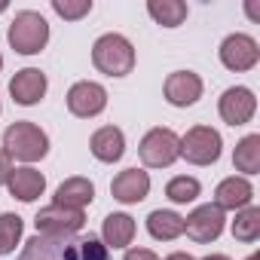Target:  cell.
<instances>
[{
	"instance_id": "cell-1",
	"label": "cell",
	"mask_w": 260,
	"mask_h": 260,
	"mask_svg": "<svg viewBox=\"0 0 260 260\" xmlns=\"http://www.w3.org/2000/svg\"><path fill=\"white\" fill-rule=\"evenodd\" d=\"M4 150L10 153V159L19 162H37L49 153V138L37 122L19 119L4 132Z\"/></svg>"
},
{
	"instance_id": "cell-2",
	"label": "cell",
	"mask_w": 260,
	"mask_h": 260,
	"mask_svg": "<svg viewBox=\"0 0 260 260\" xmlns=\"http://www.w3.org/2000/svg\"><path fill=\"white\" fill-rule=\"evenodd\" d=\"M92 64L107 77H125L135 68V46L122 34H101L92 46Z\"/></svg>"
},
{
	"instance_id": "cell-3",
	"label": "cell",
	"mask_w": 260,
	"mask_h": 260,
	"mask_svg": "<svg viewBox=\"0 0 260 260\" xmlns=\"http://www.w3.org/2000/svg\"><path fill=\"white\" fill-rule=\"evenodd\" d=\"M7 40H10V46L19 55H37L49 43V22L40 13H34V10H22L10 22Z\"/></svg>"
},
{
	"instance_id": "cell-4",
	"label": "cell",
	"mask_w": 260,
	"mask_h": 260,
	"mask_svg": "<svg viewBox=\"0 0 260 260\" xmlns=\"http://www.w3.org/2000/svg\"><path fill=\"white\" fill-rule=\"evenodd\" d=\"M138 156L147 169H169L178 156H181V138L172 132V128H150V132L141 138L138 144Z\"/></svg>"
},
{
	"instance_id": "cell-5",
	"label": "cell",
	"mask_w": 260,
	"mask_h": 260,
	"mask_svg": "<svg viewBox=\"0 0 260 260\" xmlns=\"http://www.w3.org/2000/svg\"><path fill=\"white\" fill-rule=\"evenodd\" d=\"M220 132L211 125H193L181 138V156L193 166H214L220 159Z\"/></svg>"
},
{
	"instance_id": "cell-6",
	"label": "cell",
	"mask_w": 260,
	"mask_h": 260,
	"mask_svg": "<svg viewBox=\"0 0 260 260\" xmlns=\"http://www.w3.org/2000/svg\"><path fill=\"white\" fill-rule=\"evenodd\" d=\"M83 223H86V214L83 211L61 208V205H46L34 217L37 236H74V233L83 230Z\"/></svg>"
},
{
	"instance_id": "cell-7",
	"label": "cell",
	"mask_w": 260,
	"mask_h": 260,
	"mask_svg": "<svg viewBox=\"0 0 260 260\" xmlns=\"http://www.w3.org/2000/svg\"><path fill=\"white\" fill-rule=\"evenodd\" d=\"M107 107V89L92 80H80L68 89V110L80 119H92Z\"/></svg>"
},
{
	"instance_id": "cell-8",
	"label": "cell",
	"mask_w": 260,
	"mask_h": 260,
	"mask_svg": "<svg viewBox=\"0 0 260 260\" xmlns=\"http://www.w3.org/2000/svg\"><path fill=\"white\" fill-rule=\"evenodd\" d=\"M220 64L226 71H251L257 61H260V49H257V40L248 37V34H230L223 43H220Z\"/></svg>"
},
{
	"instance_id": "cell-9",
	"label": "cell",
	"mask_w": 260,
	"mask_h": 260,
	"mask_svg": "<svg viewBox=\"0 0 260 260\" xmlns=\"http://www.w3.org/2000/svg\"><path fill=\"white\" fill-rule=\"evenodd\" d=\"M19 260H80L77 239L71 236H34Z\"/></svg>"
},
{
	"instance_id": "cell-10",
	"label": "cell",
	"mask_w": 260,
	"mask_h": 260,
	"mask_svg": "<svg viewBox=\"0 0 260 260\" xmlns=\"http://www.w3.org/2000/svg\"><path fill=\"white\" fill-rule=\"evenodd\" d=\"M217 110H220V119H223L226 125L236 128V125L251 122V116H254V110H257V98H254L251 89H245V86H233V89H226V92L220 95Z\"/></svg>"
},
{
	"instance_id": "cell-11",
	"label": "cell",
	"mask_w": 260,
	"mask_h": 260,
	"mask_svg": "<svg viewBox=\"0 0 260 260\" xmlns=\"http://www.w3.org/2000/svg\"><path fill=\"white\" fill-rule=\"evenodd\" d=\"M223 211L217 208V205H199L193 214H187L184 217V233L193 239V242H199V245H208V242H214L220 233H223Z\"/></svg>"
},
{
	"instance_id": "cell-12",
	"label": "cell",
	"mask_w": 260,
	"mask_h": 260,
	"mask_svg": "<svg viewBox=\"0 0 260 260\" xmlns=\"http://www.w3.org/2000/svg\"><path fill=\"white\" fill-rule=\"evenodd\" d=\"M110 193L122 205H138L150 193V175L144 169H125L110 181Z\"/></svg>"
},
{
	"instance_id": "cell-13",
	"label": "cell",
	"mask_w": 260,
	"mask_h": 260,
	"mask_svg": "<svg viewBox=\"0 0 260 260\" xmlns=\"http://www.w3.org/2000/svg\"><path fill=\"white\" fill-rule=\"evenodd\" d=\"M162 92H166V101L172 107H190L202 98V77L193 71H175L166 77Z\"/></svg>"
},
{
	"instance_id": "cell-14",
	"label": "cell",
	"mask_w": 260,
	"mask_h": 260,
	"mask_svg": "<svg viewBox=\"0 0 260 260\" xmlns=\"http://www.w3.org/2000/svg\"><path fill=\"white\" fill-rule=\"evenodd\" d=\"M46 74L40 71V68H22V71H16V77L10 80V95H13V101L16 104H22V107H31V104H37L43 95H46Z\"/></svg>"
},
{
	"instance_id": "cell-15",
	"label": "cell",
	"mask_w": 260,
	"mask_h": 260,
	"mask_svg": "<svg viewBox=\"0 0 260 260\" xmlns=\"http://www.w3.org/2000/svg\"><path fill=\"white\" fill-rule=\"evenodd\" d=\"M251 199H254V187L248 178H236V175L223 178L214 190V205L220 211H242L251 205Z\"/></svg>"
},
{
	"instance_id": "cell-16",
	"label": "cell",
	"mask_w": 260,
	"mask_h": 260,
	"mask_svg": "<svg viewBox=\"0 0 260 260\" xmlns=\"http://www.w3.org/2000/svg\"><path fill=\"white\" fill-rule=\"evenodd\" d=\"M89 150H92V156L98 162H116L125 153V138H122V132L116 125H101L89 138Z\"/></svg>"
},
{
	"instance_id": "cell-17",
	"label": "cell",
	"mask_w": 260,
	"mask_h": 260,
	"mask_svg": "<svg viewBox=\"0 0 260 260\" xmlns=\"http://www.w3.org/2000/svg\"><path fill=\"white\" fill-rule=\"evenodd\" d=\"M92 199H95V184H92L89 178H68L64 184H58L55 202H52V205L83 211L86 205H92Z\"/></svg>"
},
{
	"instance_id": "cell-18",
	"label": "cell",
	"mask_w": 260,
	"mask_h": 260,
	"mask_svg": "<svg viewBox=\"0 0 260 260\" xmlns=\"http://www.w3.org/2000/svg\"><path fill=\"white\" fill-rule=\"evenodd\" d=\"M7 187H10V193H13L19 202H34L37 196H43V190H46V178H43L37 169L25 166V169H13Z\"/></svg>"
},
{
	"instance_id": "cell-19",
	"label": "cell",
	"mask_w": 260,
	"mask_h": 260,
	"mask_svg": "<svg viewBox=\"0 0 260 260\" xmlns=\"http://www.w3.org/2000/svg\"><path fill=\"white\" fill-rule=\"evenodd\" d=\"M101 236H104L107 248H125V245H132V239H135V220L128 214H122V211H113V214L104 217Z\"/></svg>"
},
{
	"instance_id": "cell-20",
	"label": "cell",
	"mask_w": 260,
	"mask_h": 260,
	"mask_svg": "<svg viewBox=\"0 0 260 260\" xmlns=\"http://www.w3.org/2000/svg\"><path fill=\"white\" fill-rule=\"evenodd\" d=\"M147 233L159 242H172L178 236H184V217L178 211H166V208H156L147 214Z\"/></svg>"
},
{
	"instance_id": "cell-21",
	"label": "cell",
	"mask_w": 260,
	"mask_h": 260,
	"mask_svg": "<svg viewBox=\"0 0 260 260\" xmlns=\"http://www.w3.org/2000/svg\"><path fill=\"white\" fill-rule=\"evenodd\" d=\"M147 13L156 25L162 28H178L187 19V4L184 0H147Z\"/></svg>"
},
{
	"instance_id": "cell-22",
	"label": "cell",
	"mask_w": 260,
	"mask_h": 260,
	"mask_svg": "<svg viewBox=\"0 0 260 260\" xmlns=\"http://www.w3.org/2000/svg\"><path fill=\"white\" fill-rule=\"evenodd\" d=\"M233 166H236L242 175H257V172H260V135H245V138L236 144Z\"/></svg>"
},
{
	"instance_id": "cell-23",
	"label": "cell",
	"mask_w": 260,
	"mask_h": 260,
	"mask_svg": "<svg viewBox=\"0 0 260 260\" xmlns=\"http://www.w3.org/2000/svg\"><path fill=\"white\" fill-rule=\"evenodd\" d=\"M233 236L239 239V242H257L260 239V208L257 205H248V208H242L239 214H236V220H233Z\"/></svg>"
},
{
	"instance_id": "cell-24",
	"label": "cell",
	"mask_w": 260,
	"mask_h": 260,
	"mask_svg": "<svg viewBox=\"0 0 260 260\" xmlns=\"http://www.w3.org/2000/svg\"><path fill=\"white\" fill-rule=\"evenodd\" d=\"M202 193V184L196 178H187V175H178L166 184V196L175 202V205H187V202H196Z\"/></svg>"
},
{
	"instance_id": "cell-25",
	"label": "cell",
	"mask_w": 260,
	"mask_h": 260,
	"mask_svg": "<svg viewBox=\"0 0 260 260\" xmlns=\"http://www.w3.org/2000/svg\"><path fill=\"white\" fill-rule=\"evenodd\" d=\"M22 217L19 214H0V254H13L22 239Z\"/></svg>"
},
{
	"instance_id": "cell-26",
	"label": "cell",
	"mask_w": 260,
	"mask_h": 260,
	"mask_svg": "<svg viewBox=\"0 0 260 260\" xmlns=\"http://www.w3.org/2000/svg\"><path fill=\"white\" fill-rule=\"evenodd\" d=\"M52 10L68 22H77L92 13V0H52Z\"/></svg>"
},
{
	"instance_id": "cell-27",
	"label": "cell",
	"mask_w": 260,
	"mask_h": 260,
	"mask_svg": "<svg viewBox=\"0 0 260 260\" xmlns=\"http://www.w3.org/2000/svg\"><path fill=\"white\" fill-rule=\"evenodd\" d=\"M77 251H80V260H107V245L98 242L95 236L77 239Z\"/></svg>"
},
{
	"instance_id": "cell-28",
	"label": "cell",
	"mask_w": 260,
	"mask_h": 260,
	"mask_svg": "<svg viewBox=\"0 0 260 260\" xmlns=\"http://www.w3.org/2000/svg\"><path fill=\"white\" fill-rule=\"evenodd\" d=\"M122 260H159V257H156V251H150V248H128Z\"/></svg>"
},
{
	"instance_id": "cell-29",
	"label": "cell",
	"mask_w": 260,
	"mask_h": 260,
	"mask_svg": "<svg viewBox=\"0 0 260 260\" xmlns=\"http://www.w3.org/2000/svg\"><path fill=\"white\" fill-rule=\"evenodd\" d=\"M10 175H13V159H10V153L4 147H0V184H7Z\"/></svg>"
},
{
	"instance_id": "cell-30",
	"label": "cell",
	"mask_w": 260,
	"mask_h": 260,
	"mask_svg": "<svg viewBox=\"0 0 260 260\" xmlns=\"http://www.w3.org/2000/svg\"><path fill=\"white\" fill-rule=\"evenodd\" d=\"M166 260H193V257H190L187 251H175V254H169Z\"/></svg>"
},
{
	"instance_id": "cell-31",
	"label": "cell",
	"mask_w": 260,
	"mask_h": 260,
	"mask_svg": "<svg viewBox=\"0 0 260 260\" xmlns=\"http://www.w3.org/2000/svg\"><path fill=\"white\" fill-rule=\"evenodd\" d=\"M202 260H230L226 254H208V257H202Z\"/></svg>"
},
{
	"instance_id": "cell-32",
	"label": "cell",
	"mask_w": 260,
	"mask_h": 260,
	"mask_svg": "<svg viewBox=\"0 0 260 260\" xmlns=\"http://www.w3.org/2000/svg\"><path fill=\"white\" fill-rule=\"evenodd\" d=\"M0 13H7V0H0Z\"/></svg>"
},
{
	"instance_id": "cell-33",
	"label": "cell",
	"mask_w": 260,
	"mask_h": 260,
	"mask_svg": "<svg viewBox=\"0 0 260 260\" xmlns=\"http://www.w3.org/2000/svg\"><path fill=\"white\" fill-rule=\"evenodd\" d=\"M248 260H260V254H251V257H248Z\"/></svg>"
},
{
	"instance_id": "cell-34",
	"label": "cell",
	"mask_w": 260,
	"mask_h": 260,
	"mask_svg": "<svg viewBox=\"0 0 260 260\" xmlns=\"http://www.w3.org/2000/svg\"><path fill=\"white\" fill-rule=\"evenodd\" d=\"M0 71H4V55H0Z\"/></svg>"
}]
</instances>
